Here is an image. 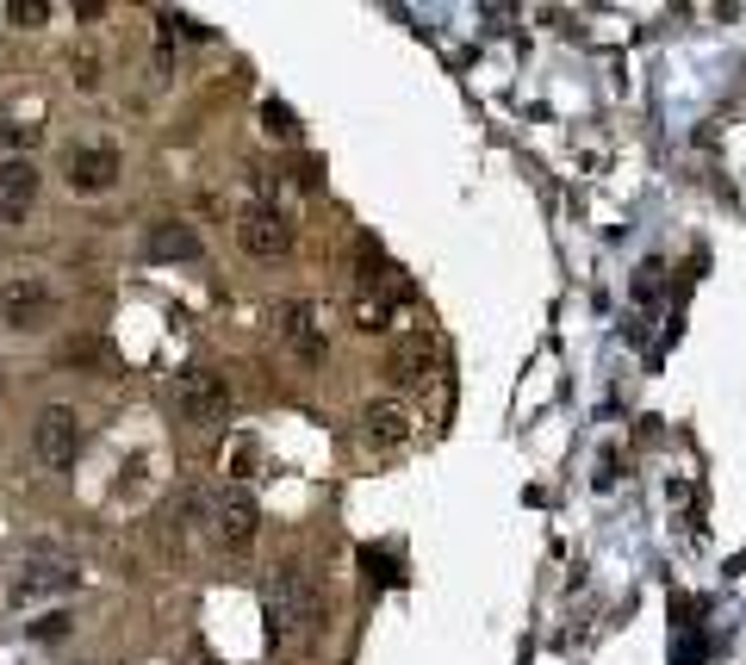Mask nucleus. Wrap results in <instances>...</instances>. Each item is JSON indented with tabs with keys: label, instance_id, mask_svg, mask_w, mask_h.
Listing matches in <instances>:
<instances>
[{
	"label": "nucleus",
	"instance_id": "obj_1",
	"mask_svg": "<svg viewBox=\"0 0 746 665\" xmlns=\"http://www.w3.org/2000/svg\"><path fill=\"white\" fill-rule=\"evenodd\" d=\"M262 609H268L274 646H306L311 634H318V622H324V597H318V585H311L306 566H280V572H274Z\"/></svg>",
	"mask_w": 746,
	"mask_h": 665
},
{
	"label": "nucleus",
	"instance_id": "obj_2",
	"mask_svg": "<svg viewBox=\"0 0 746 665\" xmlns=\"http://www.w3.org/2000/svg\"><path fill=\"white\" fill-rule=\"evenodd\" d=\"M32 455H38V467H50V473L76 467V455H81V417L69 411V404H44V411H38V423H32Z\"/></svg>",
	"mask_w": 746,
	"mask_h": 665
},
{
	"label": "nucleus",
	"instance_id": "obj_3",
	"mask_svg": "<svg viewBox=\"0 0 746 665\" xmlns=\"http://www.w3.org/2000/svg\"><path fill=\"white\" fill-rule=\"evenodd\" d=\"M174 411L187 423H225L230 417V386L211 367H181L174 374Z\"/></svg>",
	"mask_w": 746,
	"mask_h": 665
},
{
	"label": "nucleus",
	"instance_id": "obj_4",
	"mask_svg": "<svg viewBox=\"0 0 746 665\" xmlns=\"http://www.w3.org/2000/svg\"><path fill=\"white\" fill-rule=\"evenodd\" d=\"M57 318V286L38 280V274H20V280L0 286V323L7 330H44Z\"/></svg>",
	"mask_w": 746,
	"mask_h": 665
},
{
	"label": "nucleus",
	"instance_id": "obj_5",
	"mask_svg": "<svg viewBox=\"0 0 746 665\" xmlns=\"http://www.w3.org/2000/svg\"><path fill=\"white\" fill-rule=\"evenodd\" d=\"M118 169H125V162H118L113 144H76V150L62 156V181L76 193H106L118 181Z\"/></svg>",
	"mask_w": 746,
	"mask_h": 665
},
{
	"label": "nucleus",
	"instance_id": "obj_6",
	"mask_svg": "<svg viewBox=\"0 0 746 665\" xmlns=\"http://www.w3.org/2000/svg\"><path fill=\"white\" fill-rule=\"evenodd\" d=\"M211 523H218V541H225V548H249L255 529H262V511H255V497L249 492L225 485V492L211 497Z\"/></svg>",
	"mask_w": 746,
	"mask_h": 665
},
{
	"label": "nucleus",
	"instance_id": "obj_7",
	"mask_svg": "<svg viewBox=\"0 0 746 665\" xmlns=\"http://www.w3.org/2000/svg\"><path fill=\"white\" fill-rule=\"evenodd\" d=\"M76 578H81V572L69 566V560H25V566L13 572L7 597H13V604H32V597H62Z\"/></svg>",
	"mask_w": 746,
	"mask_h": 665
},
{
	"label": "nucleus",
	"instance_id": "obj_8",
	"mask_svg": "<svg viewBox=\"0 0 746 665\" xmlns=\"http://www.w3.org/2000/svg\"><path fill=\"white\" fill-rule=\"evenodd\" d=\"M237 230H243V249L249 255H262V262H274V255H287L292 249V218L280 206H255Z\"/></svg>",
	"mask_w": 746,
	"mask_h": 665
},
{
	"label": "nucleus",
	"instance_id": "obj_9",
	"mask_svg": "<svg viewBox=\"0 0 746 665\" xmlns=\"http://www.w3.org/2000/svg\"><path fill=\"white\" fill-rule=\"evenodd\" d=\"M355 442L361 448H404L411 442V411L404 404H367L361 423H355Z\"/></svg>",
	"mask_w": 746,
	"mask_h": 665
},
{
	"label": "nucleus",
	"instance_id": "obj_10",
	"mask_svg": "<svg viewBox=\"0 0 746 665\" xmlns=\"http://www.w3.org/2000/svg\"><path fill=\"white\" fill-rule=\"evenodd\" d=\"M150 255H156V262H199V255H206V243H199V230H193V225L162 218V225L150 230Z\"/></svg>",
	"mask_w": 746,
	"mask_h": 665
},
{
	"label": "nucleus",
	"instance_id": "obj_11",
	"mask_svg": "<svg viewBox=\"0 0 746 665\" xmlns=\"http://www.w3.org/2000/svg\"><path fill=\"white\" fill-rule=\"evenodd\" d=\"M32 199H38V169H32L25 156L0 162V206H7V218H25Z\"/></svg>",
	"mask_w": 746,
	"mask_h": 665
},
{
	"label": "nucleus",
	"instance_id": "obj_12",
	"mask_svg": "<svg viewBox=\"0 0 746 665\" xmlns=\"http://www.w3.org/2000/svg\"><path fill=\"white\" fill-rule=\"evenodd\" d=\"M62 367H81V374H118V355L106 336H69V343L57 348Z\"/></svg>",
	"mask_w": 746,
	"mask_h": 665
},
{
	"label": "nucleus",
	"instance_id": "obj_13",
	"mask_svg": "<svg viewBox=\"0 0 746 665\" xmlns=\"http://www.w3.org/2000/svg\"><path fill=\"white\" fill-rule=\"evenodd\" d=\"M280 336H287V343L299 348V355H311V362L324 355V336H318V311H311L306 299L280 305Z\"/></svg>",
	"mask_w": 746,
	"mask_h": 665
},
{
	"label": "nucleus",
	"instance_id": "obj_14",
	"mask_svg": "<svg viewBox=\"0 0 746 665\" xmlns=\"http://www.w3.org/2000/svg\"><path fill=\"white\" fill-rule=\"evenodd\" d=\"M262 125H268L274 137H292V131H299V125H292V113L280 106V100H268V106H262Z\"/></svg>",
	"mask_w": 746,
	"mask_h": 665
},
{
	"label": "nucleus",
	"instance_id": "obj_15",
	"mask_svg": "<svg viewBox=\"0 0 746 665\" xmlns=\"http://www.w3.org/2000/svg\"><path fill=\"white\" fill-rule=\"evenodd\" d=\"M7 13H13L20 25H44V13H50V7H44V0H13Z\"/></svg>",
	"mask_w": 746,
	"mask_h": 665
},
{
	"label": "nucleus",
	"instance_id": "obj_16",
	"mask_svg": "<svg viewBox=\"0 0 746 665\" xmlns=\"http://www.w3.org/2000/svg\"><path fill=\"white\" fill-rule=\"evenodd\" d=\"M193 665H211V660H206V653H199V660H193Z\"/></svg>",
	"mask_w": 746,
	"mask_h": 665
}]
</instances>
